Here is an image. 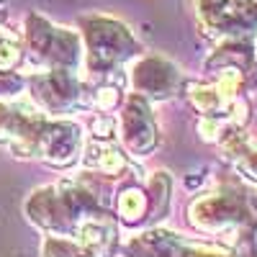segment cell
<instances>
[{
    "mask_svg": "<svg viewBox=\"0 0 257 257\" xmlns=\"http://www.w3.org/2000/svg\"><path fill=\"white\" fill-rule=\"evenodd\" d=\"M0 144L16 157L70 167L82 155V126L64 116H47L34 103L0 100Z\"/></svg>",
    "mask_w": 257,
    "mask_h": 257,
    "instance_id": "obj_1",
    "label": "cell"
},
{
    "mask_svg": "<svg viewBox=\"0 0 257 257\" xmlns=\"http://www.w3.org/2000/svg\"><path fill=\"white\" fill-rule=\"evenodd\" d=\"M26 219L44 234H72L90 219L105 216L108 208L80 180H59L36 188L24 203Z\"/></svg>",
    "mask_w": 257,
    "mask_h": 257,
    "instance_id": "obj_2",
    "label": "cell"
},
{
    "mask_svg": "<svg viewBox=\"0 0 257 257\" xmlns=\"http://www.w3.org/2000/svg\"><path fill=\"white\" fill-rule=\"evenodd\" d=\"M80 39L88 72L85 82H116L123 85V67L142 54V44L134 31L113 16H85L80 18Z\"/></svg>",
    "mask_w": 257,
    "mask_h": 257,
    "instance_id": "obj_3",
    "label": "cell"
},
{
    "mask_svg": "<svg viewBox=\"0 0 257 257\" xmlns=\"http://www.w3.org/2000/svg\"><path fill=\"white\" fill-rule=\"evenodd\" d=\"M188 221L198 231H226V229H247L257 221V201L239 180L219 183L188 206Z\"/></svg>",
    "mask_w": 257,
    "mask_h": 257,
    "instance_id": "obj_4",
    "label": "cell"
},
{
    "mask_svg": "<svg viewBox=\"0 0 257 257\" xmlns=\"http://www.w3.org/2000/svg\"><path fill=\"white\" fill-rule=\"evenodd\" d=\"M24 49L39 70H82V39L77 31L52 24L49 18L31 11L24 18Z\"/></svg>",
    "mask_w": 257,
    "mask_h": 257,
    "instance_id": "obj_5",
    "label": "cell"
},
{
    "mask_svg": "<svg viewBox=\"0 0 257 257\" xmlns=\"http://www.w3.org/2000/svg\"><path fill=\"white\" fill-rule=\"evenodd\" d=\"M31 103L47 116H64L85 105V80L70 70H36L26 77Z\"/></svg>",
    "mask_w": 257,
    "mask_h": 257,
    "instance_id": "obj_6",
    "label": "cell"
},
{
    "mask_svg": "<svg viewBox=\"0 0 257 257\" xmlns=\"http://www.w3.org/2000/svg\"><path fill=\"white\" fill-rule=\"evenodd\" d=\"M116 249V224L113 216L85 221L72 237L47 234L41 244V257H111Z\"/></svg>",
    "mask_w": 257,
    "mask_h": 257,
    "instance_id": "obj_7",
    "label": "cell"
},
{
    "mask_svg": "<svg viewBox=\"0 0 257 257\" xmlns=\"http://www.w3.org/2000/svg\"><path fill=\"white\" fill-rule=\"evenodd\" d=\"M121 249L126 257H239L229 247L185 239L183 234L170 229H147L134 234Z\"/></svg>",
    "mask_w": 257,
    "mask_h": 257,
    "instance_id": "obj_8",
    "label": "cell"
},
{
    "mask_svg": "<svg viewBox=\"0 0 257 257\" xmlns=\"http://www.w3.org/2000/svg\"><path fill=\"white\" fill-rule=\"evenodd\" d=\"M128 88L132 93L152 100H170L173 95L185 88L183 72L175 62L160 54H139L132 64H128Z\"/></svg>",
    "mask_w": 257,
    "mask_h": 257,
    "instance_id": "obj_9",
    "label": "cell"
},
{
    "mask_svg": "<svg viewBox=\"0 0 257 257\" xmlns=\"http://www.w3.org/2000/svg\"><path fill=\"white\" fill-rule=\"evenodd\" d=\"M196 13L211 36L244 39L257 31V0H196Z\"/></svg>",
    "mask_w": 257,
    "mask_h": 257,
    "instance_id": "obj_10",
    "label": "cell"
},
{
    "mask_svg": "<svg viewBox=\"0 0 257 257\" xmlns=\"http://www.w3.org/2000/svg\"><path fill=\"white\" fill-rule=\"evenodd\" d=\"M118 137L123 149L134 157H144L157 147V121L152 113V103L147 98L132 93L123 100L118 116Z\"/></svg>",
    "mask_w": 257,
    "mask_h": 257,
    "instance_id": "obj_11",
    "label": "cell"
},
{
    "mask_svg": "<svg viewBox=\"0 0 257 257\" xmlns=\"http://www.w3.org/2000/svg\"><path fill=\"white\" fill-rule=\"evenodd\" d=\"M82 165L93 170V173L108 175V178H121L128 170H139L128 162V155L123 149H118L116 144H111L108 139H90L82 144V155H80Z\"/></svg>",
    "mask_w": 257,
    "mask_h": 257,
    "instance_id": "obj_12",
    "label": "cell"
},
{
    "mask_svg": "<svg viewBox=\"0 0 257 257\" xmlns=\"http://www.w3.org/2000/svg\"><path fill=\"white\" fill-rule=\"evenodd\" d=\"M208 70H237L244 75L247 85L257 80V57L247 39H226L224 44L206 59Z\"/></svg>",
    "mask_w": 257,
    "mask_h": 257,
    "instance_id": "obj_13",
    "label": "cell"
},
{
    "mask_svg": "<svg viewBox=\"0 0 257 257\" xmlns=\"http://www.w3.org/2000/svg\"><path fill=\"white\" fill-rule=\"evenodd\" d=\"M116 213L118 219L128 226L142 224L147 221V213H149V201H147V190L139 188L137 183H128L118 190L116 196Z\"/></svg>",
    "mask_w": 257,
    "mask_h": 257,
    "instance_id": "obj_14",
    "label": "cell"
},
{
    "mask_svg": "<svg viewBox=\"0 0 257 257\" xmlns=\"http://www.w3.org/2000/svg\"><path fill=\"white\" fill-rule=\"evenodd\" d=\"M147 201H149V213L147 221H157L165 216V211L170 208V190H173V178L170 173H155L147 183Z\"/></svg>",
    "mask_w": 257,
    "mask_h": 257,
    "instance_id": "obj_15",
    "label": "cell"
},
{
    "mask_svg": "<svg viewBox=\"0 0 257 257\" xmlns=\"http://www.w3.org/2000/svg\"><path fill=\"white\" fill-rule=\"evenodd\" d=\"M224 147H226L229 157L234 160V165H237V170L257 188V144H249V142L242 139V134H237Z\"/></svg>",
    "mask_w": 257,
    "mask_h": 257,
    "instance_id": "obj_16",
    "label": "cell"
},
{
    "mask_svg": "<svg viewBox=\"0 0 257 257\" xmlns=\"http://www.w3.org/2000/svg\"><path fill=\"white\" fill-rule=\"evenodd\" d=\"M26 57L24 39L18 34L8 31L6 26H0V70H16Z\"/></svg>",
    "mask_w": 257,
    "mask_h": 257,
    "instance_id": "obj_17",
    "label": "cell"
},
{
    "mask_svg": "<svg viewBox=\"0 0 257 257\" xmlns=\"http://www.w3.org/2000/svg\"><path fill=\"white\" fill-rule=\"evenodd\" d=\"M26 77L18 75L16 70H0V100H11L18 93H24Z\"/></svg>",
    "mask_w": 257,
    "mask_h": 257,
    "instance_id": "obj_18",
    "label": "cell"
},
{
    "mask_svg": "<svg viewBox=\"0 0 257 257\" xmlns=\"http://www.w3.org/2000/svg\"><path fill=\"white\" fill-rule=\"evenodd\" d=\"M113 128H116V121L108 113H98L90 123V134H93V139H111Z\"/></svg>",
    "mask_w": 257,
    "mask_h": 257,
    "instance_id": "obj_19",
    "label": "cell"
},
{
    "mask_svg": "<svg viewBox=\"0 0 257 257\" xmlns=\"http://www.w3.org/2000/svg\"><path fill=\"white\" fill-rule=\"evenodd\" d=\"M6 13H8V11H6V0H0V21L6 18Z\"/></svg>",
    "mask_w": 257,
    "mask_h": 257,
    "instance_id": "obj_20",
    "label": "cell"
},
{
    "mask_svg": "<svg viewBox=\"0 0 257 257\" xmlns=\"http://www.w3.org/2000/svg\"><path fill=\"white\" fill-rule=\"evenodd\" d=\"M254 49H257V47H254Z\"/></svg>",
    "mask_w": 257,
    "mask_h": 257,
    "instance_id": "obj_21",
    "label": "cell"
}]
</instances>
